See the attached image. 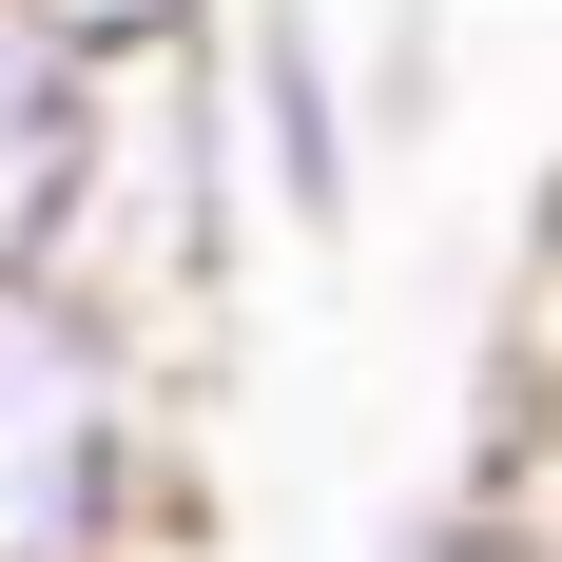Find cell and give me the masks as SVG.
<instances>
[{
    "label": "cell",
    "instance_id": "5",
    "mask_svg": "<svg viewBox=\"0 0 562 562\" xmlns=\"http://www.w3.org/2000/svg\"><path fill=\"white\" fill-rule=\"evenodd\" d=\"M465 524L505 562H562V389H485V427H465Z\"/></svg>",
    "mask_w": 562,
    "mask_h": 562
},
{
    "label": "cell",
    "instance_id": "6",
    "mask_svg": "<svg viewBox=\"0 0 562 562\" xmlns=\"http://www.w3.org/2000/svg\"><path fill=\"white\" fill-rule=\"evenodd\" d=\"M20 20H58L78 58H175V40H214L233 0H20Z\"/></svg>",
    "mask_w": 562,
    "mask_h": 562
},
{
    "label": "cell",
    "instance_id": "4",
    "mask_svg": "<svg viewBox=\"0 0 562 562\" xmlns=\"http://www.w3.org/2000/svg\"><path fill=\"white\" fill-rule=\"evenodd\" d=\"M98 78H116V58H78L58 20L0 0V252H58L78 156H98Z\"/></svg>",
    "mask_w": 562,
    "mask_h": 562
},
{
    "label": "cell",
    "instance_id": "3",
    "mask_svg": "<svg viewBox=\"0 0 562 562\" xmlns=\"http://www.w3.org/2000/svg\"><path fill=\"white\" fill-rule=\"evenodd\" d=\"M214 98H233V175H252V233H291V252H349L369 233V78H349V40L311 20V0H233L214 20Z\"/></svg>",
    "mask_w": 562,
    "mask_h": 562
},
{
    "label": "cell",
    "instance_id": "2",
    "mask_svg": "<svg viewBox=\"0 0 562 562\" xmlns=\"http://www.w3.org/2000/svg\"><path fill=\"white\" fill-rule=\"evenodd\" d=\"M40 272H78L156 369H214L233 330V272H252V175H233V98H214V40L175 58H116L98 78V156H78V214H58Z\"/></svg>",
    "mask_w": 562,
    "mask_h": 562
},
{
    "label": "cell",
    "instance_id": "8",
    "mask_svg": "<svg viewBox=\"0 0 562 562\" xmlns=\"http://www.w3.org/2000/svg\"><path fill=\"white\" fill-rule=\"evenodd\" d=\"M349 562H505V543L465 524V485H427V505H389V524H369Z\"/></svg>",
    "mask_w": 562,
    "mask_h": 562
},
{
    "label": "cell",
    "instance_id": "1",
    "mask_svg": "<svg viewBox=\"0 0 562 562\" xmlns=\"http://www.w3.org/2000/svg\"><path fill=\"white\" fill-rule=\"evenodd\" d=\"M175 407L194 369H156L78 272L0 252V562H136L175 524Z\"/></svg>",
    "mask_w": 562,
    "mask_h": 562
},
{
    "label": "cell",
    "instance_id": "7",
    "mask_svg": "<svg viewBox=\"0 0 562 562\" xmlns=\"http://www.w3.org/2000/svg\"><path fill=\"white\" fill-rule=\"evenodd\" d=\"M505 389H562V214L524 233V272H505Z\"/></svg>",
    "mask_w": 562,
    "mask_h": 562
}]
</instances>
